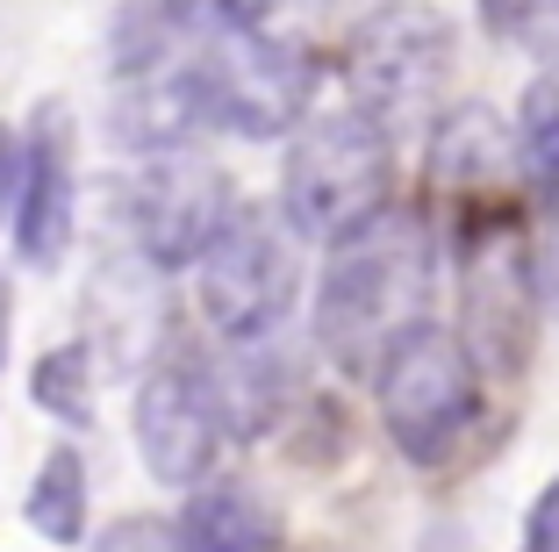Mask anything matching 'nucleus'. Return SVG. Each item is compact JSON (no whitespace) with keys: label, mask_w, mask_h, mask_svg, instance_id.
Returning a JSON list of instances; mask_svg holds the SVG:
<instances>
[{"label":"nucleus","mask_w":559,"mask_h":552,"mask_svg":"<svg viewBox=\"0 0 559 552\" xmlns=\"http://www.w3.org/2000/svg\"><path fill=\"white\" fill-rule=\"evenodd\" d=\"M430 309V237L409 209H388L330 244L316 280V344L352 380H373Z\"/></svg>","instance_id":"1"},{"label":"nucleus","mask_w":559,"mask_h":552,"mask_svg":"<svg viewBox=\"0 0 559 552\" xmlns=\"http://www.w3.org/2000/svg\"><path fill=\"white\" fill-rule=\"evenodd\" d=\"M395 195V137L380 130L373 115L323 108L309 115L287 144V173H280V209L295 237H352L359 223H373Z\"/></svg>","instance_id":"2"},{"label":"nucleus","mask_w":559,"mask_h":552,"mask_svg":"<svg viewBox=\"0 0 559 552\" xmlns=\"http://www.w3.org/2000/svg\"><path fill=\"white\" fill-rule=\"evenodd\" d=\"M187 86L201 101V122L230 137H280L301 130L316 94L309 50L273 30H209L187 58Z\"/></svg>","instance_id":"3"},{"label":"nucleus","mask_w":559,"mask_h":552,"mask_svg":"<svg viewBox=\"0 0 559 552\" xmlns=\"http://www.w3.org/2000/svg\"><path fill=\"white\" fill-rule=\"evenodd\" d=\"M452 66H460V50H452V22L438 8H373L345 44L352 108L373 115L388 137L416 130L438 108Z\"/></svg>","instance_id":"4"},{"label":"nucleus","mask_w":559,"mask_h":552,"mask_svg":"<svg viewBox=\"0 0 559 552\" xmlns=\"http://www.w3.org/2000/svg\"><path fill=\"white\" fill-rule=\"evenodd\" d=\"M373 380H380V423H388L395 453L416 459V467L452 459V445L466 438V423L480 409V366L460 330L444 324L409 330Z\"/></svg>","instance_id":"5"},{"label":"nucleus","mask_w":559,"mask_h":552,"mask_svg":"<svg viewBox=\"0 0 559 552\" xmlns=\"http://www.w3.org/2000/svg\"><path fill=\"white\" fill-rule=\"evenodd\" d=\"M237 195L230 173L215 158H201L194 144L187 151H158L130 173V195H122V230H130L136 259L151 273H180V266H201L209 244L230 230Z\"/></svg>","instance_id":"6"},{"label":"nucleus","mask_w":559,"mask_h":552,"mask_svg":"<svg viewBox=\"0 0 559 552\" xmlns=\"http://www.w3.org/2000/svg\"><path fill=\"white\" fill-rule=\"evenodd\" d=\"M194 294H201V316H209V330L223 344L273 338L301 294L295 237L265 209H237L230 230L209 244V259L194 266Z\"/></svg>","instance_id":"7"},{"label":"nucleus","mask_w":559,"mask_h":552,"mask_svg":"<svg viewBox=\"0 0 559 552\" xmlns=\"http://www.w3.org/2000/svg\"><path fill=\"white\" fill-rule=\"evenodd\" d=\"M223 438L230 431H223V409L209 395L201 359H158L144 374V388H136V453H144L151 481L201 488Z\"/></svg>","instance_id":"8"},{"label":"nucleus","mask_w":559,"mask_h":552,"mask_svg":"<svg viewBox=\"0 0 559 552\" xmlns=\"http://www.w3.org/2000/svg\"><path fill=\"white\" fill-rule=\"evenodd\" d=\"M80 215V158H72V115L66 101H44L22 137V179H15V251L22 266H58L72 251Z\"/></svg>","instance_id":"9"},{"label":"nucleus","mask_w":559,"mask_h":552,"mask_svg":"<svg viewBox=\"0 0 559 552\" xmlns=\"http://www.w3.org/2000/svg\"><path fill=\"white\" fill-rule=\"evenodd\" d=\"M173 531H180L187 552H273L280 545V509L265 503L259 481L223 473V481H201L194 495H187Z\"/></svg>","instance_id":"10"},{"label":"nucleus","mask_w":559,"mask_h":552,"mask_svg":"<svg viewBox=\"0 0 559 552\" xmlns=\"http://www.w3.org/2000/svg\"><path fill=\"white\" fill-rule=\"evenodd\" d=\"M108 130L122 137V144L136 151V158H158V151H187V137L209 130L201 122V101L194 86H187V66L180 72H136V80L116 86V101H108Z\"/></svg>","instance_id":"11"},{"label":"nucleus","mask_w":559,"mask_h":552,"mask_svg":"<svg viewBox=\"0 0 559 552\" xmlns=\"http://www.w3.org/2000/svg\"><path fill=\"white\" fill-rule=\"evenodd\" d=\"M209 374V395L223 409V431L230 438H265L287 409V352H273V338L230 344L223 366H201Z\"/></svg>","instance_id":"12"},{"label":"nucleus","mask_w":559,"mask_h":552,"mask_svg":"<svg viewBox=\"0 0 559 552\" xmlns=\"http://www.w3.org/2000/svg\"><path fill=\"white\" fill-rule=\"evenodd\" d=\"M187 30H209V0H122L116 22H108V66H116V80L158 72L165 50L180 44Z\"/></svg>","instance_id":"13"},{"label":"nucleus","mask_w":559,"mask_h":552,"mask_svg":"<svg viewBox=\"0 0 559 552\" xmlns=\"http://www.w3.org/2000/svg\"><path fill=\"white\" fill-rule=\"evenodd\" d=\"M510 165L538 209H559V80H531L516 101V130H510Z\"/></svg>","instance_id":"14"},{"label":"nucleus","mask_w":559,"mask_h":552,"mask_svg":"<svg viewBox=\"0 0 559 552\" xmlns=\"http://www.w3.org/2000/svg\"><path fill=\"white\" fill-rule=\"evenodd\" d=\"M29 524L50 545H80L86 538V459L72 445H50L29 481Z\"/></svg>","instance_id":"15"},{"label":"nucleus","mask_w":559,"mask_h":552,"mask_svg":"<svg viewBox=\"0 0 559 552\" xmlns=\"http://www.w3.org/2000/svg\"><path fill=\"white\" fill-rule=\"evenodd\" d=\"M36 409H50L58 423L86 431L94 423V352L86 344H58V352L36 359V380H29Z\"/></svg>","instance_id":"16"},{"label":"nucleus","mask_w":559,"mask_h":552,"mask_svg":"<svg viewBox=\"0 0 559 552\" xmlns=\"http://www.w3.org/2000/svg\"><path fill=\"white\" fill-rule=\"evenodd\" d=\"M94 552H187V545H180V531H173L165 517H116L108 531H100Z\"/></svg>","instance_id":"17"},{"label":"nucleus","mask_w":559,"mask_h":552,"mask_svg":"<svg viewBox=\"0 0 559 552\" xmlns=\"http://www.w3.org/2000/svg\"><path fill=\"white\" fill-rule=\"evenodd\" d=\"M516 44H531L545 66H559V0H524V30Z\"/></svg>","instance_id":"18"},{"label":"nucleus","mask_w":559,"mask_h":552,"mask_svg":"<svg viewBox=\"0 0 559 552\" xmlns=\"http://www.w3.org/2000/svg\"><path fill=\"white\" fill-rule=\"evenodd\" d=\"M524 552H559V473L538 488V503L524 517Z\"/></svg>","instance_id":"19"},{"label":"nucleus","mask_w":559,"mask_h":552,"mask_svg":"<svg viewBox=\"0 0 559 552\" xmlns=\"http://www.w3.org/2000/svg\"><path fill=\"white\" fill-rule=\"evenodd\" d=\"M480 22H488L495 36H516L524 30V0H480Z\"/></svg>","instance_id":"20"},{"label":"nucleus","mask_w":559,"mask_h":552,"mask_svg":"<svg viewBox=\"0 0 559 552\" xmlns=\"http://www.w3.org/2000/svg\"><path fill=\"white\" fill-rule=\"evenodd\" d=\"M8 324H15V316H8V287H0V359H8Z\"/></svg>","instance_id":"21"},{"label":"nucleus","mask_w":559,"mask_h":552,"mask_svg":"<svg viewBox=\"0 0 559 552\" xmlns=\"http://www.w3.org/2000/svg\"><path fill=\"white\" fill-rule=\"evenodd\" d=\"M323 8H366V0H323ZM373 8H388V0H373Z\"/></svg>","instance_id":"22"}]
</instances>
